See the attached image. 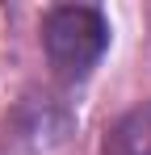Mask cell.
I'll list each match as a JSON object with an SVG mask.
<instances>
[{"label":"cell","mask_w":151,"mask_h":155,"mask_svg":"<svg viewBox=\"0 0 151 155\" xmlns=\"http://www.w3.org/2000/svg\"><path fill=\"white\" fill-rule=\"evenodd\" d=\"M42 42H46L50 67L59 76L76 80L101 59L105 42H109V29H105V17L97 8H88V4H63V8L46 13Z\"/></svg>","instance_id":"obj_1"},{"label":"cell","mask_w":151,"mask_h":155,"mask_svg":"<svg viewBox=\"0 0 151 155\" xmlns=\"http://www.w3.org/2000/svg\"><path fill=\"white\" fill-rule=\"evenodd\" d=\"M105 155H151V105L134 109L130 117H122L113 126Z\"/></svg>","instance_id":"obj_2"}]
</instances>
